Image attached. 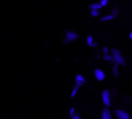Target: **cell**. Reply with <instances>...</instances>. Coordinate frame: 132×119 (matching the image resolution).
<instances>
[{"mask_svg": "<svg viewBox=\"0 0 132 119\" xmlns=\"http://www.w3.org/2000/svg\"><path fill=\"white\" fill-rule=\"evenodd\" d=\"M110 55L112 57V62L116 65H125V57L122 55L120 50H118L117 48H112L110 50Z\"/></svg>", "mask_w": 132, "mask_h": 119, "instance_id": "obj_1", "label": "cell"}, {"mask_svg": "<svg viewBox=\"0 0 132 119\" xmlns=\"http://www.w3.org/2000/svg\"><path fill=\"white\" fill-rule=\"evenodd\" d=\"M102 102L106 107L110 106V104H111V92L109 90H103L102 91Z\"/></svg>", "mask_w": 132, "mask_h": 119, "instance_id": "obj_2", "label": "cell"}, {"mask_svg": "<svg viewBox=\"0 0 132 119\" xmlns=\"http://www.w3.org/2000/svg\"><path fill=\"white\" fill-rule=\"evenodd\" d=\"M78 39V34L76 32H74V30H67L65 32V37L64 40H67L68 42H72V41H75V40Z\"/></svg>", "mask_w": 132, "mask_h": 119, "instance_id": "obj_3", "label": "cell"}, {"mask_svg": "<svg viewBox=\"0 0 132 119\" xmlns=\"http://www.w3.org/2000/svg\"><path fill=\"white\" fill-rule=\"evenodd\" d=\"M115 114L117 117V119H131L130 114L127 113L125 110H120V109H117L115 111Z\"/></svg>", "mask_w": 132, "mask_h": 119, "instance_id": "obj_4", "label": "cell"}, {"mask_svg": "<svg viewBox=\"0 0 132 119\" xmlns=\"http://www.w3.org/2000/svg\"><path fill=\"white\" fill-rule=\"evenodd\" d=\"M84 84H85V77L81 74H76V76H75V85L81 88Z\"/></svg>", "mask_w": 132, "mask_h": 119, "instance_id": "obj_5", "label": "cell"}, {"mask_svg": "<svg viewBox=\"0 0 132 119\" xmlns=\"http://www.w3.org/2000/svg\"><path fill=\"white\" fill-rule=\"evenodd\" d=\"M94 75H95V78L97 79V81H100V82H102V81H104L105 79V72L103 71L102 69H100V68L95 69Z\"/></svg>", "mask_w": 132, "mask_h": 119, "instance_id": "obj_6", "label": "cell"}, {"mask_svg": "<svg viewBox=\"0 0 132 119\" xmlns=\"http://www.w3.org/2000/svg\"><path fill=\"white\" fill-rule=\"evenodd\" d=\"M101 118L102 119H112V113L109 110V107H104L101 112Z\"/></svg>", "mask_w": 132, "mask_h": 119, "instance_id": "obj_7", "label": "cell"}, {"mask_svg": "<svg viewBox=\"0 0 132 119\" xmlns=\"http://www.w3.org/2000/svg\"><path fill=\"white\" fill-rule=\"evenodd\" d=\"M85 43H87L89 47H91V48L97 47V42H95V41H94V37H92L91 35H88V36H87V39H85Z\"/></svg>", "mask_w": 132, "mask_h": 119, "instance_id": "obj_8", "label": "cell"}, {"mask_svg": "<svg viewBox=\"0 0 132 119\" xmlns=\"http://www.w3.org/2000/svg\"><path fill=\"white\" fill-rule=\"evenodd\" d=\"M115 19V16L112 14H108V15H104V16L101 18V22H106V21H111V20Z\"/></svg>", "mask_w": 132, "mask_h": 119, "instance_id": "obj_9", "label": "cell"}, {"mask_svg": "<svg viewBox=\"0 0 132 119\" xmlns=\"http://www.w3.org/2000/svg\"><path fill=\"white\" fill-rule=\"evenodd\" d=\"M89 8H90V11H100L102 7H101V5L98 3H95V4H90Z\"/></svg>", "mask_w": 132, "mask_h": 119, "instance_id": "obj_10", "label": "cell"}, {"mask_svg": "<svg viewBox=\"0 0 132 119\" xmlns=\"http://www.w3.org/2000/svg\"><path fill=\"white\" fill-rule=\"evenodd\" d=\"M78 90H80V87L75 85V87L72 88V91H71V94H70V97H71V98H75L76 95H77V92H78Z\"/></svg>", "mask_w": 132, "mask_h": 119, "instance_id": "obj_11", "label": "cell"}, {"mask_svg": "<svg viewBox=\"0 0 132 119\" xmlns=\"http://www.w3.org/2000/svg\"><path fill=\"white\" fill-rule=\"evenodd\" d=\"M112 74L115 75V76H118V75H119V71H118V65L113 64V67H112Z\"/></svg>", "mask_w": 132, "mask_h": 119, "instance_id": "obj_12", "label": "cell"}, {"mask_svg": "<svg viewBox=\"0 0 132 119\" xmlns=\"http://www.w3.org/2000/svg\"><path fill=\"white\" fill-rule=\"evenodd\" d=\"M103 60H105L106 62H112V57H111V55H110V53L106 55H104V56H103Z\"/></svg>", "mask_w": 132, "mask_h": 119, "instance_id": "obj_13", "label": "cell"}, {"mask_svg": "<svg viewBox=\"0 0 132 119\" xmlns=\"http://www.w3.org/2000/svg\"><path fill=\"white\" fill-rule=\"evenodd\" d=\"M98 4L101 5V7H104V6H106L108 4H109V0H101Z\"/></svg>", "mask_w": 132, "mask_h": 119, "instance_id": "obj_14", "label": "cell"}, {"mask_svg": "<svg viewBox=\"0 0 132 119\" xmlns=\"http://www.w3.org/2000/svg\"><path fill=\"white\" fill-rule=\"evenodd\" d=\"M90 14H91V16H98L100 15V11H91Z\"/></svg>", "mask_w": 132, "mask_h": 119, "instance_id": "obj_15", "label": "cell"}, {"mask_svg": "<svg viewBox=\"0 0 132 119\" xmlns=\"http://www.w3.org/2000/svg\"><path fill=\"white\" fill-rule=\"evenodd\" d=\"M103 55H106V54H109L110 53V50H109V48L108 47H103Z\"/></svg>", "mask_w": 132, "mask_h": 119, "instance_id": "obj_16", "label": "cell"}, {"mask_svg": "<svg viewBox=\"0 0 132 119\" xmlns=\"http://www.w3.org/2000/svg\"><path fill=\"white\" fill-rule=\"evenodd\" d=\"M111 14L116 18V15L118 14V10H117V8H113V10H112V13H111Z\"/></svg>", "mask_w": 132, "mask_h": 119, "instance_id": "obj_17", "label": "cell"}, {"mask_svg": "<svg viewBox=\"0 0 132 119\" xmlns=\"http://www.w3.org/2000/svg\"><path fill=\"white\" fill-rule=\"evenodd\" d=\"M75 113H76V112H75V107H71V109H70V111H69V114L72 117Z\"/></svg>", "mask_w": 132, "mask_h": 119, "instance_id": "obj_18", "label": "cell"}, {"mask_svg": "<svg viewBox=\"0 0 132 119\" xmlns=\"http://www.w3.org/2000/svg\"><path fill=\"white\" fill-rule=\"evenodd\" d=\"M71 119H83V118H81V117H80V116H78V114H77V113H75V114H74V116H72V117H71Z\"/></svg>", "mask_w": 132, "mask_h": 119, "instance_id": "obj_19", "label": "cell"}, {"mask_svg": "<svg viewBox=\"0 0 132 119\" xmlns=\"http://www.w3.org/2000/svg\"><path fill=\"white\" fill-rule=\"evenodd\" d=\"M129 37H130V39L132 40V32H130V34H129Z\"/></svg>", "mask_w": 132, "mask_h": 119, "instance_id": "obj_20", "label": "cell"}]
</instances>
